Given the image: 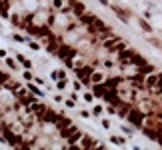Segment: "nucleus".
I'll use <instances>...</instances> for the list:
<instances>
[{
	"instance_id": "9b49d317",
	"label": "nucleus",
	"mask_w": 162,
	"mask_h": 150,
	"mask_svg": "<svg viewBox=\"0 0 162 150\" xmlns=\"http://www.w3.org/2000/svg\"><path fill=\"white\" fill-rule=\"evenodd\" d=\"M50 78H52L54 82H56V80L68 78V76H66V70H64V68H56V70H52V72H50Z\"/></svg>"
},
{
	"instance_id": "2eb2a0df",
	"label": "nucleus",
	"mask_w": 162,
	"mask_h": 150,
	"mask_svg": "<svg viewBox=\"0 0 162 150\" xmlns=\"http://www.w3.org/2000/svg\"><path fill=\"white\" fill-rule=\"evenodd\" d=\"M4 62H6V66H8L12 72L18 70V60H16V56H12V58H10V56H6V58H4Z\"/></svg>"
},
{
	"instance_id": "9d476101",
	"label": "nucleus",
	"mask_w": 162,
	"mask_h": 150,
	"mask_svg": "<svg viewBox=\"0 0 162 150\" xmlns=\"http://www.w3.org/2000/svg\"><path fill=\"white\" fill-rule=\"evenodd\" d=\"M94 18H96V16H94V14H88V12H84V14H82V16H80V18H78V20H80V24H82V26H90V24H92V22H94Z\"/></svg>"
},
{
	"instance_id": "f3484780",
	"label": "nucleus",
	"mask_w": 162,
	"mask_h": 150,
	"mask_svg": "<svg viewBox=\"0 0 162 150\" xmlns=\"http://www.w3.org/2000/svg\"><path fill=\"white\" fill-rule=\"evenodd\" d=\"M138 24H140V28H142V30H144L146 34H152V26H150V22H148V20L140 18V20H138Z\"/></svg>"
},
{
	"instance_id": "f03ea898",
	"label": "nucleus",
	"mask_w": 162,
	"mask_h": 150,
	"mask_svg": "<svg viewBox=\"0 0 162 150\" xmlns=\"http://www.w3.org/2000/svg\"><path fill=\"white\" fill-rule=\"evenodd\" d=\"M94 68H96L94 64H88V62H86V64H82L80 68H76V70H74L76 72V78L80 80L84 86H92L90 76H92V70H94Z\"/></svg>"
},
{
	"instance_id": "aec40b11",
	"label": "nucleus",
	"mask_w": 162,
	"mask_h": 150,
	"mask_svg": "<svg viewBox=\"0 0 162 150\" xmlns=\"http://www.w3.org/2000/svg\"><path fill=\"white\" fill-rule=\"evenodd\" d=\"M26 44H28V48H30V50H40V48H42V44H40V42H34L32 36H28V42H26Z\"/></svg>"
},
{
	"instance_id": "6e6552de",
	"label": "nucleus",
	"mask_w": 162,
	"mask_h": 150,
	"mask_svg": "<svg viewBox=\"0 0 162 150\" xmlns=\"http://www.w3.org/2000/svg\"><path fill=\"white\" fill-rule=\"evenodd\" d=\"M26 88H28V92H32L34 96H38V98H44V96H46V92L40 88V84H34V80H32V82H28Z\"/></svg>"
},
{
	"instance_id": "b1692460",
	"label": "nucleus",
	"mask_w": 162,
	"mask_h": 150,
	"mask_svg": "<svg viewBox=\"0 0 162 150\" xmlns=\"http://www.w3.org/2000/svg\"><path fill=\"white\" fill-rule=\"evenodd\" d=\"M10 80H12V78H10V74H8V72L0 70V84L4 86V84H6V82H10Z\"/></svg>"
},
{
	"instance_id": "dca6fc26",
	"label": "nucleus",
	"mask_w": 162,
	"mask_h": 150,
	"mask_svg": "<svg viewBox=\"0 0 162 150\" xmlns=\"http://www.w3.org/2000/svg\"><path fill=\"white\" fill-rule=\"evenodd\" d=\"M120 128H122V134H124V136H132V134H134V126H132V124H120Z\"/></svg>"
},
{
	"instance_id": "f8f14e48",
	"label": "nucleus",
	"mask_w": 162,
	"mask_h": 150,
	"mask_svg": "<svg viewBox=\"0 0 162 150\" xmlns=\"http://www.w3.org/2000/svg\"><path fill=\"white\" fill-rule=\"evenodd\" d=\"M14 56H16V60H18V64H20L22 68H32V62H30V60H28L26 56H24V54L16 52V54H14Z\"/></svg>"
},
{
	"instance_id": "c756f323",
	"label": "nucleus",
	"mask_w": 162,
	"mask_h": 150,
	"mask_svg": "<svg viewBox=\"0 0 162 150\" xmlns=\"http://www.w3.org/2000/svg\"><path fill=\"white\" fill-rule=\"evenodd\" d=\"M52 100H54V102H64V98H62L60 94H54V96H52Z\"/></svg>"
},
{
	"instance_id": "473e14b6",
	"label": "nucleus",
	"mask_w": 162,
	"mask_h": 150,
	"mask_svg": "<svg viewBox=\"0 0 162 150\" xmlns=\"http://www.w3.org/2000/svg\"><path fill=\"white\" fill-rule=\"evenodd\" d=\"M158 48H160V50H162V44H160V46H158Z\"/></svg>"
},
{
	"instance_id": "f257e3e1",
	"label": "nucleus",
	"mask_w": 162,
	"mask_h": 150,
	"mask_svg": "<svg viewBox=\"0 0 162 150\" xmlns=\"http://www.w3.org/2000/svg\"><path fill=\"white\" fill-rule=\"evenodd\" d=\"M126 122H130L134 128H142L144 122H146V112H142L136 104H132L130 110H128V114H126Z\"/></svg>"
},
{
	"instance_id": "1a4fd4ad",
	"label": "nucleus",
	"mask_w": 162,
	"mask_h": 150,
	"mask_svg": "<svg viewBox=\"0 0 162 150\" xmlns=\"http://www.w3.org/2000/svg\"><path fill=\"white\" fill-rule=\"evenodd\" d=\"M110 10H112V12L116 14V16H118V18L122 20V22H124V24H128L130 22V16L126 12H124V8H120V6H114V4H112V6H110Z\"/></svg>"
},
{
	"instance_id": "bb28decb",
	"label": "nucleus",
	"mask_w": 162,
	"mask_h": 150,
	"mask_svg": "<svg viewBox=\"0 0 162 150\" xmlns=\"http://www.w3.org/2000/svg\"><path fill=\"white\" fill-rule=\"evenodd\" d=\"M82 98H84L86 102H92V100H94V94H92V92H84V94H82Z\"/></svg>"
},
{
	"instance_id": "2f4dec72",
	"label": "nucleus",
	"mask_w": 162,
	"mask_h": 150,
	"mask_svg": "<svg viewBox=\"0 0 162 150\" xmlns=\"http://www.w3.org/2000/svg\"><path fill=\"white\" fill-rule=\"evenodd\" d=\"M6 54H8L6 50H0V58H6Z\"/></svg>"
},
{
	"instance_id": "0eeeda50",
	"label": "nucleus",
	"mask_w": 162,
	"mask_h": 150,
	"mask_svg": "<svg viewBox=\"0 0 162 150\" xmlns=\"http://www.w3.org/2000/svg\"><path fill=\"white\" fill-rule=\"evenodd\" d=\"M90 90H92L94 98L98 100V98H104V94H106V90H108V86H106V84H92V86H90Z\"/></svg>"
},
{
	"instance_id": "7ed1b4c3",
	"label": "nucleus",
	"mask_w": 162,
	"mask_h": 150,
	"mask_svg": "<svg viewBox=\"0 0 162 150\" xmlns=\"http://www.w3.org/2000/svg\"><path fill=\"white\" fill-rule=\"evenodd\" d=\"M158 80H160V72L158 70L146 74V76H144V86H146V90H154L156 86H158Z\"/></svg>"
},
{
	"instance_id": "412c9836",
	"label": "nucleus",
	"mask_w": 162,
	"mask_h": 150,
	"mask_svg": "<svg viewBox=\"0 0 162 150\" xmlns=\"http://www.w3.org/2000/svg\"><path fill=\"white\" fill-rule=\"evenodd\" d=\"M62 104L66 106V108H76V98H74V96L64 98V102H62Z\"/></svg>"
},
{
	"instance_id": "423d86ee",
	"label": "nucleus",
	"mask_w": 162,
	"mask_h": 150,
	"mask_svg": "<svg viewBox=\"0 0 162 150\" xmlns=\"http://www.w3.org/2000/svg\"><path fill=\"white\" fill-rule=\"evenodd\" d=\"M22 6H24L26 12L34 14V12H38V10H40V2H38V0H22Z\"/></svg>"
},
{
	"instance_id": "7c9ffc66",
	"label": "nucleus",
	"mask_w": 162,
	"mask_h": 150,
	"mask_svg": "<svg viewBox=\"0 0 162 150\" xmlns=\"http://www.w3.org/2000/svg\"><path fill=\"white\" fill-rule=\"evenodd\" d=\"M34 82H36V84H44V80H42L40 76H34Z\"/></svg>"
},
{
	"instance_id": "39448f33",
	"label": "nucleus",
	"mask_w": 162,
	"mask_h": 150,
	"mask_svg": "<svg viewBox=\"0 0 162 150\" xmlns=\"http://www.w3.org/2000/svg\"><path fill=\"white\" fill-rule=\"evenodd\" d=\"M68 6H70V10H72L78 18L86 12V6H84V2H80V0H68Z\"/></svg>"
},
{
	"instance_id": "c85d7f7f",
	"label": "nucleus",
	"mask_w": 162,
	"mask_h": 150,
	"mask_svg": "<svg viewBox=\"0 0 162 150\" xmlns=\"http://www.w3.org/2000/svg\"><path fill=\"white\" fill-rule=\"evenodd\" d=\"M80 116H82V118H90V116H92V112H88V110H80Z\"/></svg>"
},
{
	"instance_id": "ddd939ff",
	"label": "nucleus",
	"mask_w": 162,
	"mask_h": 150,
	"mask_svg": "<svg viewBox=\"0 0 162 150\" xmlns=\"http://www.w3.org/2000/svg\"><path fill=\"white\" fill-rule=\"evenodd\" d=\"M64 6H66L64 0H50V8H48V10H50V12H60Z\"/></svg>"
},
{
	"instance_id": "20e7f679",
	"label": "nucleus",
	"mask_w": 162,
	"mask_h": 150,
	"mask_svg": "<svg viewBox=\"0 0 162 150\" xmlns=\"http://www.w3.org/2000/svg\"><path fill=\"white\" fill-rule=\"evenodd\" d=\"M106 78H108V74H106L104 70L94 68V70H92V76H90V82H92V84H104V82H106Z\"/></svg>"
},
{
	"instance_id": "393cba45",
	"label": "nucleus",
	"mask_w": 162,
	"mask_h": 150,
	"mask_svg": "<svg viewBox=\"0 0 162 150\" xmlns=\"http://www.w3.org/2000/svg\"><path fill=\"white\" fill-rule=\"evenodd\" d=\"M100 126L104 128V130H110V128H112V124H110V120H108V118H102V120H100Z\"/></svg>"
},
{
	"instance_id": "cd10ccee",
	"label": "nucleus",
	"mask_w": 162,
	"mask_h": 150,
	"mask_svg": "<svg viewBox=\"0 0 162 150\" xmlns=\"http://www.w3.org/2000/svg\"><path fill=\"white\" fill-rule=\"evenodd\" d=\"M142 18L150 20V18H152V12H150V10H144V12H142Z\"/></svg>"
},
{
	"instance_id": "6ab92c4d",
	"label": "nucleus",
	"mask_w": 162,
	"mask_h": 150,
	"mask_svg": "<svg viewBox=\"0 0 162 150\" xmlns=\"http://www.w3.org/2000/svg\"><path fill=\"white\" fill-rule=\"evenodd\" d=\"M20 74H22V78L26 80V82H32V80H34V74H32V70H30V68H24Z\"/></svg>"
},
{
	"instance_id": "a211bd4d",
	"label": "nucleus",
	"mask_w": 162,
	"mask_h": 150,
	"mask_svg": "<svg viewBox=\"0 0 162 150\" xmlns=\"http://www.w3.org/2000/svg\"><path fill=\"white\" fill-rule=\"evenodd\" d=\"M12 40H14V42H18V44H26V42H28V36H22V34L14 32V34H12Z\"/></svg>"
},
{
	"instance_id": "4468645a",
	"label": "nucleus",
	"mask_w": 162,
	"mask_h": 150,
	"mask_svg": "<svg viewBox=\"0 0 162 150\" xmlns=\"http://www.w3.org/2000/svg\"><path fill=\"white\" fill-rule=\"evenodd\" d=\"M110 142L116 144V146H126V136H124V134H112V136H110Z\"/></svg>"
},
{
	"instance_id": "4be33fe9",
	"label": "nucleus",
	"mask_w": 162,
	"mask_h": 150,
	"mask_svg": "<svg viewBox=\"0 0 162 150\" xmlns=\"http://www.w3.org/2000/svg\"><path fill=\"white\" fill-rule=\"evenodd\" d=\"M56 90H64V88H68V78H62V80H56Z\"/></svg>"
},
{
	"instance_id": "a878e982",
	"label": "nucleus",
	"mask_w": 162,
	"mask_h": 150,
	"mask_svg": "<svg viewBox=\"0 0 162 150\" xmlns=\"http://www.w3.org/2000/svg\"><path fill=\"white\" fill-rule=\"evenodd\" d=\"M82 86H84V84H82V82H80V80H78V78H76L74 82H72V88H74L76 92H82Z\"/></svg>"
},
{
	"instance_id": "5701e85b",
	"label": "nucleus",
	"mask_w": 162,
	"mask_h": 150,
	"mask_svg": "<svg viewBox=\"0 0 162 150\" xmlns=\"http://www.w3.org/2000/svg\"><path fill=\"white\" fill-rule=\"evenodd\" d=\"M104 110H106L104 106H100V104H94V106H92V110H90V112H92V116H100V114H102V112H104Z\"/></svg>"
}]
</instances>
